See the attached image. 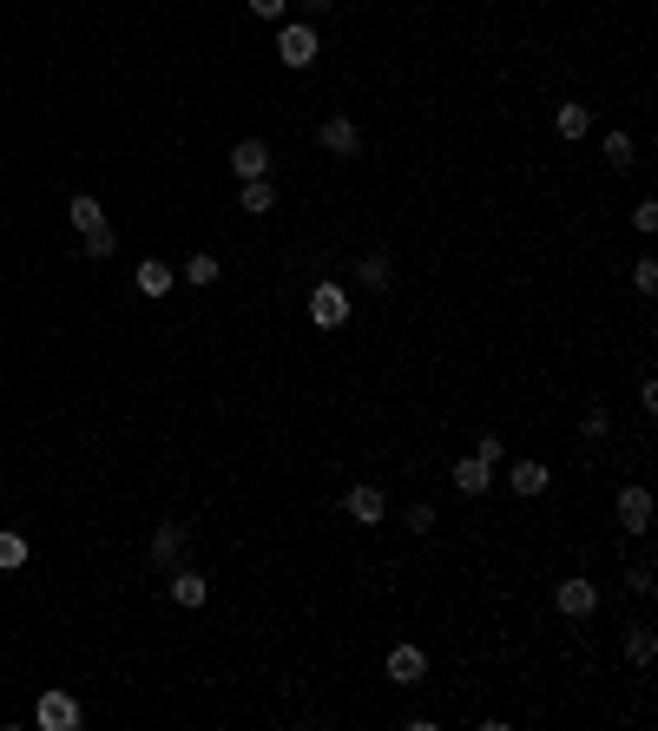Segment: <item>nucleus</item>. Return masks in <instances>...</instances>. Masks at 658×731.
I'll return each mask as SVG.
<instances>
[{
  "label": "nucleus",
  "instance_id": "obj_11",
  "mask_svg": "<svg viewBox=\"0 0 658 731\" xmlns=\"http://www.w3.org/2000/svg\"><path fill=\"white\" fill-rule=\"evenodd\" d=\"M178 554H185V527L165 521V527L152 534V554H145V560H152V567H178Z\"/></svg>",
  "mask_w": 658,
  "mask_h": 731
},
{
  "label": "nucleus",
  "instance_id": "obj_18",
  "mask_svg": "<svg viewBox=\"0 0 658 731\" xmlns=\"http://www.w3.org/2000/svg\"><path fill=\"white\" fill-rule=\"evenodd\" d=\"M178 277H185V284H198V290H204V284H218V257H204V251L185 257V264H178Z\"/></svg>",
  "mask_w": 658,
  "mask_h": 731
},
{
  "label": "nucleus",
  "instance_id": "obj_6",
  "mask_svg": "<svg viewBox=\"0 0 658 731\" xmlns=\"http://www.w3.org/2000/svg\"><path fill=\"white\" fill-rule=\"evenodd\" d=\"M619 527H626V534H645V527H652V494L645 488H619Z\"/></svg>",
  "mask_w": 658,
  "mask_h": 731
},
{
  "label": "nucleus",
  "instance_id": "obj_2",
  "mask_svg": "<svg viewBox=\"0 0 658 731\" xmlns=\"http://www.w3.org/2000/svg\"><path fill=\"white\" fill-rule=\"evenodd\" d=\"M349 317H356V303H349L343 284H316L310 290V323H316V330H343Z\"/></svg>",
  "mask_w": 658,
  "mask_h": 731
},
{
  "label": "nucleus",
  "instance_id": "obj_28",
  "mask_svg": "<svg viewBox=\"0 0 658 731\" xmlns=\"http://www.w3.org/2000/svg\"><path fill=\"white\" fill-rule=\"evenodd\" d=\"M283 7H290V0H251V14H257V20H283Z\"/></svg>",
  "mask_w": 658,
  "mask_h": 731
},
{
  "label": "nucleus",
  "instance_id": "obj_3",
  "mask_svg": "<svg viewBox=\"0 0 658 731\" xmlns=\"http://www.w3.org/2000/svg\"><path fill=\"white\" fill-rule=\"evenodd\" d=\"M33 718H40V731H79V725H86V712H79L73 692H40Z\"/></svg>",
  "mask_w": 658,
  "mask_h": 731
},
{
  "label": "nucleus",
  "instance_id": "obj_15",
  "mask_svg": "<svg viewBox=\"0 0 658 731\" xmlns=\"http://www.w3.org/2000/svg\"><path fill=\"white\" fill-rule=\"evenodd\" d=\"M487 481H494V468H487L481 455L455 461V488H461V494H487Z\"/></svg>",
  "mask_w": 658,
  "mask_h": 731
},
{
  "label": "nucleus",
  "instance_id": "obj_20",
  "mask_svg": "<svg viewBox=\"0 0 658 731\" xmlns=\"http://www.w3.org/2000/svg\"><path fill=\"white\" fill-rule=\"evenodd\" d=\"M14 567H27V534H0V573H14Z\"/></svg>",
  "mask_w": 658,
  "mask_h": 731
},
{
  "label": "nucleus",
  "instance_id": "obj_9",
  "mask_svg": "<svg viewBox=\"0 0 658 731\" xmlns=\"http://www.w3.org/2000/svg\"><path fill=\"white\" fill-rule=\"evenodd\" d=\"M356 145H362V132H356V119H323V152H336V159H356Z\"/></svg>",
  "mask_w": 658,
  "mask_h": 731
},
{
  "label": "nucleus",
  "instance_id": "obj_19",
  "mask_svg": "<svg viewBox=\"0 0 658 731\" xmlns=\"http://www.w3.org/2000/svg\"><path fill=\"white\" fill-rule=\"evenodd\" d=\"M652 652H658L652 626H632V633H626V659H632V666H652Z\"/></svg>",
  "mask_w": 658,
  "mask_h": 731
},
{
  "label": "nucleus",
  "instance_id": "obj_24",
  "mask_svg": "<svg viewBox=\"0 0 658 731\" xmlns=\"http://www.w3.org/2000/svg\"><path fill=\"white\" fill-rule=\"evenodd\" d=\"M632 284L652 297V290H658V257H639V264H632Z\"/></svg>",
  "mask_w": 658,
  "mask_h": 731
},
{
  "label": "nucleus",
  "instance_id": "obj_13",
  "mask_svg": "<svg viewBox=\"0 0 658 731\" xmlns=\"http://www.w3.org/2000/svg\"><path fill=\"white\" fill-rule=\"evenodd\" d=\"M422 672H428V652H422V646H395V652H389V679H395V685H415Z\"/></svg>",
  "mask_w": 658,
  "mask_h": 731
},
{
  "label": "nucleus",
  "instance_id": "obj_10",
  "mask_svg": "<svg viewBox=\"0 0 658 731\" xmlns=\"http://www.w3.org/2000/svg\"><path fill=\"white\" fill-rule=\"evenodd\" d=\"M172 600L178 606H204L211 600V580H204L198 567H172Z\"/></svg>",
  "mask_w": 658,
  "mask_h": 731
},
{
  "label": "nucleus",
  "instance_id": "obj_25",
  "mask_svg": "<svg viewBox=\"0 0 658 731\" xmlns=\"http://www.w3.org/2000/svg\"><path fill=\"white\" fill-rule=\"evenodd\" d=\"M606 159L612 165H632V139H626V132H606Z\"/></svg>",
  "mask_w": 658,
  "mask_h": 731
},
{
  "label": "nucleus",
  "instance_id": "obj_14",
  "mask_svg": "<svg viewBox=\"0 0 658 731\" xmlns=\"http://www.w3.org/2000/svg\"><path fill=\"white\" fill-rule=\"evenodd\" d=\"M507 481H514V494H547L553 468H547V461H514V468H507Z\"/></svg>",
  "mask_w": 658,
  "mask_h": 731
},
{
  "label": "nucleus",
  "instance_id": "obj_4",
  "mask_svg": "<svg viewBox=\"0 0 658 731\" xmlns=\"http://www.w3.org/2000/svg\"><path fill=\"white\" fill-rule=\"evenodd\" d=\"M553 606H560L566 620H593V606H599V587H593V580H560Z\"/></svg>",
  "mask_w": 658,
  "mask_h": 731
},
{
  "label": "nucleus",
  "instance_id": "obj_23",
  "mask_svg": "<svg viewBox=\"0 0 658 731\" xmlns=\"http://www.w3.org/2000/svg\"><path fill=\"white\" fill-rule=\"evenodd\" d=\"M474 455H481L487 468H501V461H507V442H501V435H481V442H474Z\"/></svg>",
  "mask_w": 658,
  "mask_h": 731
},
{
  "label": "nucleus",
  "instance_id": "obj_21",
  "mask_svg": "<svg viewBox=\"0 0 658 731\" xmlns=\"http://www.w3.org/2000/svg\"><path fill=\"white\" fill-rule=\"evenodd\" d=\"M119 251V231H112V224H93V231H86V257H112Z\"/></svg>",
  "mask_w": 658,
  "mask_h": 731
},
{
  "label": "nucleus",
  "instance_id": "obj_29",
  "mask_svg": "<svg viewBox=\"0 0 658 731\" xmlns=\"http://www.w3.org/2000/svg\"><path fill=\"white\" fill-rule=\"evenodd\" d=\"M626 587H632V593H652V587H658L652 567H632V573H626Z\"/></svg>",
  "mask_w": 658,
  "mask_h": 731
},
{
  "label": "nucleus",
  "instance_id": "obj_8",
  "mask_svg": "<svg viewBox=\"0 0 658 731\" xmlns=\"http://www.w3.org/2000/svg\"><path fill=\"white\" fill-rule=\"evenodd\" d=\"M237 211H251V218L277 211V185L270 178H237Z\"/></svg>",
  "mask_w": 658,
  "mask_h": 731
},
{
  "label": "nucleus",
  "instance_id": "obj_30",
  "mask_svg": "<svg viewBox=\"0 0 658 731\" xmlns=\"http://www.w3.org/2000/svg\"><path fill=\"white\" fill-rule=\"evenodd\" d=\"M329 7H336V0H303V14H329Z\"/></svg>",
  "mask_w": 658,
  "mask_h": 731
},
{
  "label": "nucleus",
  "instance_id": "obj_26",
  "mask_svg": "<svg viewBox=\"0 0 658 731\" xmlns=\"http://www.w3.org/2000/svg\"><path fill=\"white\" fill-rule=\"evenodd\" d=\"M408 527H415V534H428V527H435V508H428V501H415V508H408Z\"/></svg>",
  "mask_w": 658,
  "mask_h": 731
},
{
  "label": "nucleus",
  "instance_id": "obj_12",
  "mask_svg": "<svg viewBox=\"0 0 658 731\" xmlns=\"http://www.w3.org/2000/svg\"><path fill=\"white\" fill-rule=\"evenodd\" d=\"M132 284H139V297H165V290L178 284V271H172V264H158V257H145L139 271H132Z\"/></svg>",
  "mask_w": 658,
  "mask_h": 731
},
{
  "label": "nucleus",
  "instance_id": "obj_22",
  "mask_svg": "<svg viewBox=\"0 0 658 731\" xmlns=\"http://www.w3.org/2000/svg\"><path fill=\"white\" fill-rule=\"evenodd\" d=\"M356 277H362L369 290H382V284H389V257H382V251H376V257H362V271H356Z\"/></svg>",
  "mask_w": 658,
  "mask_h": 731
},
{
  "label": "nucleus",
  "instance_id": "obj_1",
  "mask_svg": "<svg viewBox=\"0 0 658 731\" xmlns=\"http://www.w3.org/2000/svg\"><path fill=\"white\" fill-rule=\"evenodd\" d=\"M316 53H323V40H316V27H310V20H290V27L277 33V60L290 66V73L316 66Z\"/></svg>",
  "mask_w": 658,
  "mask_h": 731
},
{
  "label": "nucleus",
  "instance_id": "obj_16",
  "mask_svg": "<svg viewBox=\"0 0 658 731\" xmlns=\"http://www.w3.org/2000/svg\"><path fill=\"white\" fill-rule=\"evenodd\" d=\"M553 132H560V139H586V132H593V112H586V106H573V99H566V106L553 112Z\"/></svg>",
  "mask_w": 658,
  "mask_h": 731
},
{
  "label": "nucleus",
  "instance_id": "obj_7",
  "mask_svg": "<svg viewBox=\"0 0 658 731\" xmlns=\"http://www.w3.org/2000/svg\"><path fill=\"white\" fill-rule=\"evenodd\" d=\"M231 172L237 178H264L270 172V145L264 139H237L231 145Z\"/></svg>",
  "mask_w": 658,
  "mask_h": 731
},
{
  "label": "nucleus",
  "instance_id": "obj_17",
  "mask_svg": "<svg viewBox=\"0 0 658 731\" xmlns=\"http://www.w3.org/2000/svg\"><path fill=\"white\" fill-rule=\"evenodd\" d=\"M66 218H73V231H79V238H86L93 224H106V211H99V198H93V191H79L73 205H66Z\"/></svg>",
  "mask_w": 658,
  "mask_h": 731
},
{
  "label": "nucleus",
  "instance_id": "obj_27",
  "mask_svg": "<svg viewBox=\"0 0 658 731\" xmlns=\"http://www.w3.org/2000/svg\"><path fill=\"white\" fill-rule=\"evenodd\" d=\"M632 224H639V231H658V205H652V198H639V211H632Z\"/></svg>",
  "mask_w": 658,
  "mask_h": 731
},
{
  "label": "nucleus",
  "instance_id": "obj_5",
  "mask_svg": "<svg viewBox=\"0 0 658 731\" xmlns=\"http://www.w3.org/2000/svg\"><path fill=\"white\" fill-rule=\"evenodd\" d=\"M343 508H349V521H362V527H376L382 514H389V501H382V488H369V481H356V488L343 494Z\"/></svg>",
  "mask_w": 658,
  "mask_h": 731
}]
</instances>
